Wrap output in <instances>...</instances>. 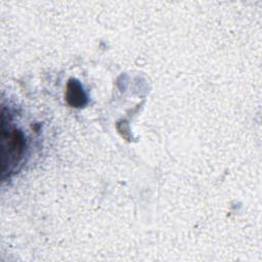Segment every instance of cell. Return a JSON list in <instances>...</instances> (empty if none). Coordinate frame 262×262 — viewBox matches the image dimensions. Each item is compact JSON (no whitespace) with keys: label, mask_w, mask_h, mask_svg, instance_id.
Listing matches in <instances>:
<instances>
[{"label":"cell","mask_w":262,"mask_h":262,"mask_svg":"<svg viewBox=\"0 0 262 262\" xmlns=\"http://www.w3.org/2000/svg\"><path fill=\"white\" fill-rule=\"evenodd\" d=\"M27 141L24 132L12 124V118L2 111V173L6 174L17 170V167L24 160L26 154Z\"/></svg>","instance_id":"1"},{"label":"cell","mask_w":262,"mask_h":262,"mask_svg":"<svg viewBox=\"0 0 262 262\" xmlns=\"http://www.w3.org/2000/svg\"><path fill=\"white\" fill-rule=\"evenodd\" d=\"M86 96L84 95L82 88L78 82H70L68 86V99L73 105H82L84 104Z\"/></svg>","instance_id":"2"}]
</instances>
